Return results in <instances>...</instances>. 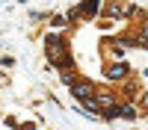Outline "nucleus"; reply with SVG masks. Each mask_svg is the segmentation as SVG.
<instances>
[{"mask_svg":"<svg viewBox=\"0 0 148 130\" xmlns=\"http://www.w3.org/2000/svg\"><path fill=\"white\" fill-rule=\"evenodd\" d=\"M95 9H98V0H86L83 6H77V15H95Z\"/></svg>","mask_w":148,"mask_h":130,"instance_id":"obj_2","label":"nucleus"},{"mask_svg":"<svg viewBox=\"0 0 148 130\" xmlns=\"http://www.w3.org/2000/svg\"><path fill=\"white\" fill-rule=\"evenodd\" d=\"M125 74H127V65H125V62H116V65L107 68V77H110V80H119V77H125Z\"/></svg>","mask_w":148,"mask_h":130,"instance_id":"obj_1","label":"nucleus"}]
</instances>
